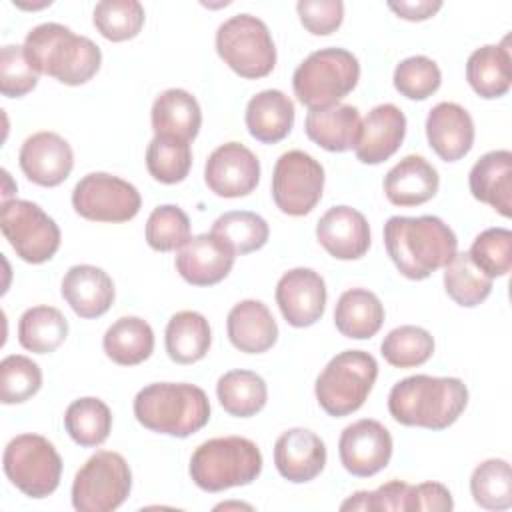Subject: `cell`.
Listing matches in <instances>:
<instances>
[{"mask_svg":"<svg viewBox=\"0 0 512 512\" xmlns=\"http://www.w3.org/2000/svg\"><path fill=\"white\" fill-rule=\"evenodd\" d=\"M384 246L402 276L424 280L452 260L458 240L438 216H392L384 224Z\"/></svg>","mask_w":512,"mask_h":512,"instance_id":"1","label":"cell"},{"mask_svg":"<svg viewBox=\"0 0 512 512\" xmlns=\"http://www.w3.org/2000/svg\"><path fill=\"white\" fill-rule=\"evenodd\" d=\"M468 404V388L460 378L414 374L396 382L388 394L390 416L404 426L444 430Z\"/></svg>","mask_w":512,"mask_h":512,"instance_id":"2","label":"cell"},{"mask_svg":"<svg viewBox=\"0 0 512 512\" xmlns=\"http://www.w3.org/2000/svg\"><path fill=\"white\" fill-rule=\"evenodd\" d=\"M24 52L38 74L52 76L66 86L86 84L102 62V52L90 38L58 22L34 26L26 34Z\"/></svg>","mask_w":512,"mask_h":512,"instance_id":"3","label":"cell"},{"mask_svg":"<svg viewBox=\"0 0 512 512\" xmlns=\"http://www.w3.org/2000/svg\"><path fill=\"white\" fill-rule=\"evenodd\" d=\"M134 416L152 432L186 438L208 424L210 402L200 386L154 382L136 394Z\"/></svg>","mask_w":512,"mask_h":512,"instance_id":"4","label":"cell"},{"mask_svg":"<svg viewBox=\"0 0 512 512\" xmlns=\"http://www.w3.org/2000/svg\"><path fill=\"white\" fill-rule=\"evenodd\" d=\"M188 472L192 482L206 492L246 486L262 472V452L244 436L210 438L192 452Z\"/></svg>","mask_w":512,"mask_h":512,"instance_id":"5","label":"cell"},{"mask_svg":"<svg viewBox=\"0 0 512 512\" xmlns=\"http://www.w3.org/2000/svg\"><path fill=\"white\" fill-rule=\"evenodd\" d=\"M360 78L358 58L346 48H320L304 58L292 76L294 96L310 110L338 104Z\"/></svg>","mask_w":512,"mask_h":512,"instance_id":"6","label":"cell"},{"mask_svg":"<svg viewBox=\"0 0 512 512\" xmlns=\"http://www.w3.org/2000/svg\"><path fill=\"white\" fill-rule=\"evenodd\" d=\"M376 376L378 362L372 354L364 350H344L336 354L316 378V400L328 416H348L366 402Z\"/></svg>","mask_w":512,"mask_h":512,"instance_id":"7","label":"cell"},{"mask_svg":"<svg viewBox=\"0 0 512 512\" xmlns=\"http://www.w3.org/2000/svg\"><path fill=\"white\" fill-rule=\"evenodd\" d=\"M216 52L238 76L256 80L276 66V46L268 26L252 14H236L216 30Z\"/></svg>","mask_w":512,"mask_h":512,"instance_id":"8","label":"cell"},{"mask_svg":"<svg viewBox=\"0 0 512 512\" xmlns=\"http://www.w3.org/2000/svg\"><path fill=\"white\" fill-rule=\"evenodd\" d=\"M6 478L30 498L50 496L62 476V458L54 444L40 434L14 436L2 456Z\"/></svg>","mask_w":512,"mask_h":512,"instance_id":"9","label":"cell"},{"mask_svg":"<svg viewBox=\"0 0 512 512\" xmlns=\"http://www.w3.org/2000/svg\"><path fill=\"white\" fill-rule=\"evenodd\" d=\"M132 490V472L122 454L98 450L76 472L72 506L78 512H110L126 502Z\"/></svg>","mask_w":512,"mask_h":512,"instance_id":"10","label":"cell"},{"mask_svg":"<svg viewBox=\"0 0 512 512\" xmlns=\"http://www.w3.org/2000/svg\"><path fill=\"white\" fill-rule=\"evenodd\" d=\"M0 228L16 256L28 264L48 262L60 248L58 224L30 200L2 202Z\"/></svg>","mask_w":512,"mask_h":512,"instance_id":"11","label":"cell"},{"mask_svg":"<svg viewBox=\"0 0 512 512\" xmlns=\"http://www.w3.org/2000/svg\"><path fill=\"white\" fill-rule=\"evenodd\" d=\"M76 214L92 222H128L142 206L140 192L128 180L108 172H90L72 190Z\"/></svg>","mask_w":512,"mask_h":512,"instance_id":"12","label":"cell"},{"mask_svg":"<svg viewBox=\"0 0 512 512\" xmlns=\"http://www.w3.org/2000/svg\"><path fill=\"white\" fill-rule=\"evenodd\" d=\"M324 190L322 164L302 150L284 152L272 172V198L280 212L304 216L314 210Z\"/></svg>","mask_w":512,"mask_h":512,"instance_id":"13","label":"cell"},{"mask_svg":"<svg viewBox=\"0 0 512 512\" xmlns=\"http://www.w3.org/2000/svg\"><path fill=\"white\" fill-rule=\"evenodd\" d=\"M392 448L388 428L372 418L348 424L338 440L342 466L358 478H368L384 470L392 458Z\"/></svg>","mask_w":512,"mask_h":512,"instance_id":"14","label":"cell"},{"mask_svg":"<svg viewBox=\"0 0 512 512\" xmlns=\"http://www.w3.org/2000/svg\"><path fill=\"white\" fill-rule=\"evenodd\" d=\"M204 182L222 198L248 196L260 182V160L244 144L226 142L208 156Z\"/></svg>","mask_w":512,"mask_h":512,"instance_id":"15","label":"cell"},{"mask_svg":"<svg viewBox=\"0 0 512 512\" xmlns=\"http://www.w3.org/2000/svg\"><path fill=\"white\" fill-rule=\"evenodd\" d=\"M276 304L294 328L316 324L326 308L324 278L312 268H292L276 284Z\"/></svg>","mask_w":512,"mask_h":512,"instance_id":"16","label":"cell"},{"mask_svg":"<svg viewBox=\"0 0 512 512\" xmlns=\"http://www.w3.org/2000/svg\"><path fill=\"white\" fill-rule=\"evenodd\" d=\"M18 162L30 182L52 188L70 176L74 154L60 134L42 130L24 140Z\"/></svg>","mask_w":512,"mask_h":512,"instance_id":"17","label":"cell"},{"mask_svg":"<svg viewBox=\"0 0 512 512\" xmlns=\"http://www.w3.org/2000/svg\"><path fill=\"white\" fill-rule=\"evenodd\" d=\"M236 254L212 232L190 236L176 254L178 274L192 286H212L224 280Z\"/></svg>","mask_w":512,"mask_h":512,"instance_id":"18","label":"cell"},{"mask_svg":"<svg viewBox=\"0 0 512 512\" xmlns=\"http://www.w3.org/2000/svg\"><path fill=\"white\" fill-rule=\"evenodd\" d=\"M322 248L338 260H358L370 248V226L362 212L352 206H332L316 224Z\"/></svg>","mask_w":512,"mask_h":512,"instance_id":"19","label":"cell"},{"mask_svg":"<svg viewBox=\"0 0 512 512\" xmlns=\"http://www.w3.org/2000/svg\"><path fill=\"white\" fill-rule=\"evenodd\" d=\"M274 464L288 482H310L326 466V446L312 430L290 428L274 444Z\"/></svg>","mask_w":512,"mask_h":512,"instance_id":"20","label":"cell"},{"mask_svg":"<svg viewBox=\"0 0 512 512\" xmlns=\"http://www.w3.org/2000/svg\"><path fill=\"white\" fill-rule=\"evenodd\" d=\"M406 136V116L394 104L374 106L360 126L354 146L356 158L364 164H380L400 148Z\"/></svg>","mask_w":512,"mask_h":512,"instance_id":"21","label":"cell"},{"mask_svg":"<svg viewBox=\"0 0 512 512\" xmlns=\"http://www.w3.org/2000/svg\"><path fill=\"white\" fill-rule=\"evenodd\" d=\"M426 138L430 148L444 162H456L464 158L474 144L472 116L456 102H440L428 112Z\"/></svg>","mask_w":512,"mask_h":512,"instance_id":"22","label":"cell"},{"mask_svg":"<svg viewBox=\"0 0 512 512\" xmlns=\"http://www.w3.org/2000/svg\"><path fill=\"white\" fill-rule=\"evenodd\" d=\"M62 298L80 318H98L114 302V282L98 266L76 264L62 278Z\"/></svg>","mask_w":512,"mask_h":512,"instance_id":"23","label":"cell"},{"mask_svg":"<svg viewBox=\"0 0 512 512\" xmlns=\"http://www.w3.org/2000/svg\"><path fill=\"white\" fill-rule=\"evenodd\" d=\"M440 176L436 168L418 154L404 156L384 176V194L394 206H420L436 196Z\"/></svg>","mask_w":512,"mask_h":512,"instance_id":"24","label":"cell"},{"mask_svg":"<svg viewBox=\"0 0 512 512\" xmlns=\"http://www.w3.org/2000/svg\"><path fill=\"white\" fill-rule=\"evenodd\" d=\"M468 186L476 200L492 206L504 218L512 214V152L492 150L476 160L468 174Z\"/></svg>","mask_w":512,"mask_h":512,"instance_id":"25","label":"cell"},{"mask_svg":"<svg viewBox=\"0 0 512 512\" xmlns=\"http://www.w3.org/2000/svg\"><path fill=\"white\" fill-rule=\"evenodd\" d=\"M228 340L246 354H262L278 340V324L260 300H242L232 306L226 318Z\"/></svg>","mask_w":512,"mask_h":512,"instance_id":"26","label":"cell"},{"mask_svg":"<svg viewBox=\"0 0 512 512\" xmlns=\"http://www.w3.org/2000/svg\"><path fill=\"white\" fill-rule=\"evenodd\" d=\"M466 80L480 98L494 100L504 96L512 84L510 36L500 44L476 48L466 62Z\"/></svg>","mask_w":512,"mask_h":512,"instance_id":"27","label":"cell"},{"mask_svg":"<svg viewBox=\"0 0 512 512\" xmlns=\"http://www.w3.org/2000/svg\"><path fill=\"white\" fill-rule=\"evenodd\" d=\"M360 114L350 104L316 108L306 114V136L328 152H346L356 146L360 136Z\"/></svg>","mask_w":512,"mask_h":512,"instance_id":"28","label":"cell"},{"mask_svg":"<svg viewBox=\"0 0 512 512\" xmlns=\"http://www.w3.org/2000/svg\"><path fill=\"white\" fill-rule=\"evenodd\" d=\"M150 120L154 136H174L190 142L200 132L202 110L190 92L182 88H168L156 96Z\"/></svg>","mask_w":512,"mask_h":512,"instance_id":"29","label":"cell"},{"mask_svg":"<svg viewBox=\"0 0 512 512\" xmlns=\"http://www.w3.org/2000/svg\"><path fill=\"white\" fill-rule=\"evenodd\" d=\"M294 126V102L280 90H262L248 100L246 128L262 144L284 140Z\"/></svg>","mask_w":512,"mask_h":512,"instance_id":"30","label":"cell"},{"mask_svg":"<svg viewBox=\"0 0 512 512\" xmlns=\"http://www.w3.org/2000/svg\"><path fill=\"white\" fill-rule=\"evenodd\" d=\"M334 324L346 338H372L384 324L380 298L366 288H350L340 294L334 308Z\"/></svg>","mask_w":512,"mask_h":512,"instance_id":"31","label":"cell"},{"mask_svg":"<svg viewBox=\"0 0 512 512\" xmlns=\"http://www.w3.org/2000/svg\"><path fill=\"white\" fill-rule=\"evenodd\" d=\"M212 342L208 320L194 310L176 312L164 332V344L170 360L176 364H194L208 354Z\"/></svg>","mask_w":512,"mask_h":512,"instance_id":"32","label":"cell"},{"mask_svg":"<svg viewBox=\"0 0 512 512\" xmlns=\"http://www.w3.org/2000/svg\"><path fill=\"white\" fill-rule=\"evenodd\" d=\"M106 356L120 366H136L154 352V332L150 324L138 316L118 318L102 338Z\"/></svg>","mask_w":512,"mask_h":512,"instance_id":"33","label":"cell"},{"mask_svg":"<svg viewBox=\"0 0 512 512\" xmlns=\"http://www.w3.org/2000/svg\"><path fill=\"white\" fill-rule=\"evenodd\" d=\"M216 396L230 416L250 418L266 406L268 388L264 378L252 370H230L218 378Z\"/></svg>","mask_w":512,"mask_h":512,"instance_id":"34","label":"cell"},{"mask_svg":"<svg viewBox=\"0 0 512 512\" xmlns=\"http://www.w3.org/2000/svg\"><path fill=\"white\" fill-rule=\"evenodd\" d=\"M68 336V320L54 306H32L18 320V342L34 354L54 352Z\"/></svg>","mask_w":512,"mask_h":512,"instance_id":"35","label":"cell"},{"mask_svg":"<svg viewBox=\"0 0 512 512\" xmlns=\"http://www.w3.org/2000/svg\"><path fill=\"white\" fill-rule=\"evenodd\" d=\"M64 428L78 446L94 448L106 442L112 430V412L100 398L84 396L66 408Z\"/></svg>","mask_w":512,"mask_h":512,"instance_id":"36","label":"cell"},{"mask_svg":"<svg viewBox=\"0 0 512 512\" xmlns=\"http://www.w3.org/2000/svg\"><path fill=\"white\" fill-rule=\"evenodd\" d=\"M210 232L218 236L236 256L260 250L270 236L268 222L260 214L248 210H232L218 216Z\"/></svg>","mask_w":512,"mask_h":512,"instance_id":"37","label":"cell"},{"mask_svg":"<svg viewBox=\"0 0 512 512\" xmlns=\"http://www.w3.org/2000/svg\"><path fill=\"white\" fill-rule=\"evenodd\" d=\"M444 290L458 306L474 308L490 296L492 278L472 262L468 252H456L444 266Z\"/></svg>","mask_w":512,"mask_h":512,"instance_id":"38","label":"cell"},{"mask_svg":"<svg viewBox=\"0 0 512 512\" xmlns=\"http://www.w3.org/2000/svg\"><path fill=\"white\" fill-rule=\"evenodd\" d=\"M380 354L394 368H416L432 358L434 338L426 328L404 324L384 336Z\"/></svg>","mask_w":512,"mask_h":512,"instance_id":"39","label":"cell"},{"mask_svg":"<svg viewBox=\"0 0 512 512\" xmlns=\"http://www.w3.org/2000/svg\"><path fill=\"white\" fill-rule=\"evenodd\" d=\"M474 502L484 510H508L512 506V472L502 458H490L478 464L470 476Z\"/></svg>","mask_w":512,"mask_h":512,"instance_id":"40","label":"cell"},{"mask_svg":"<svg viewBox=\"0 0 512 512\" xmlns=\"http://www.w3.org/2000/svg\"><path fill=\"white\" fill-rule=\"evenodd\" d=\"M146 168L162 184L182 182L192 168L190 142L174 136H154L146 148Z\"/></svg>","mask_w":512,"mask_h":512,"instance_id":"41","label":"cell"},{"mask_svg":"<svg viewBox=\"0 0 512 512\" xmlns=\"http://www.w3.org/2000/svg\"><path fill=\"white\" fill-rule=\"evenodd\" d=\"M144 18V6L138 0H102L94 6L92 14L96 30L112 42H124L138 36Z\"/></svg>","mask_w":512,"mask_h":512,"instance_id":"42","label":"cell"},{"mask_svg":"<svg viewBox=\"0 0 512 512\" xmlns=\"http://www.w3.org/2000/svg\"><path fill=\"white\" fill-rule=\"evenodd\" d=\"M42 386L40 366L22 354H10L0 362V402L22 404Z\"/></svg>","mask_w":512,"mask_h":512,"instance_id":"43","label":"cell"},{"mask_svg":"<svg viewBox=\"0 0 512 512\" xmlns=\"http://www.w3.org/2000/svg\"><path fill=\"white\" fill-rule=\"evenodd\" d=\"M190 238L188 214L176 204H162L154 208L146 220V242L152 250L172 252L180 250Z\"/></svg>","mask_w":512,"mask_h":512,"instance_id":"44","label":"cell"},{"mask_svg":"<svg viewBox=\"0 0 512 512\" xmlns=\"http://www.w3.org/2000/svg\"><path fill=\"white\" fill-rule=\"evenodd\" d=\"M468 254L492 280L506 276L512 268V232L508 228H486L474 238Z\"/></svg>","mask_w":512,"mask_h":512,"instance_id":"45","label":"cell"},{"mask_svg":"<svg viewBox=\"0 0 512 512\" xmlns=\"http://www.w3.org/2000/svg\"><path fill=\"white\" fill-rule=\"evenodd\" d=\"M394 88L410 100H426L432 96L442 82L438 64L428 56H410L394 68Z\"/></svg>","mask_w":512,"mask_h":512,"instance_id":"46","label":"cell"},{"mask_svg":"<svg viewBox=\"0 0 512 512\" xmlns=\"http://www.w3.org/2000/svg\"><path fill=\"white\" fill-rule=\"evenodd\" d=\"M38 84V72L26 58L24 46L8 44L0 50V92L6 98H22Z\"/></svg>","mask_w":512,"mask_h":512,"instance_id":"47","label":"cell"},{"mask_svg":"<svg viewBox=\"0 0 512 512\" xmlns=\"http://www.w3.org/2000/svg\"><path fill=\"white\" fill-rule=\"evenodd\" d=\"M340 510H396V512H408L410 510V484L402 480H392L382 484L380 488L368 492L360 490L354 492L348 500L340 504Z\"/></svg>","mask_w":512,"mask_h":512,"instance_id":"48","label":"cell"},{"mask_svg":"<svg viewBox=\"0 0 512 512\" xmlns=\"http://www.w3.org/2000/svg\"><path fill=\"white\" fill-rule=\"evenodd\" d=\"M302 26L314 36H328L344 20L342 0H300L296 4Z\"/></svg>","mask_w":512,"mask_h":512,"instance_id":"49","label":"cell"},{"mask_svg":"<svg viewBox=\"0 0 512 512\" xmlns=\"http://www.w3.org/2000/svg\"><path fill=\"white\" fill-rule=\"evenodd\" d=\"M454 500L450 490L440 482H422L410 486V510H452Z\"/></svg>","mask_w":512,"mask_h":512,"instance_id":"50","label":"cell"},{"mask_svg":"<svg viewBox=\"0 0 512 512\" xmlns=\"http://www.w3.org/2000/svg\"><path fill=\"white\" fill-rule=\"evenodd\" d=\"M388 8L396 12L400 18L410 22H420L432 18L440 8V0H400V2H388Z\"/></svg>","mask_w":512,"mask_h":512,"instance_id":"51","label":"cell"}]
</instances>
